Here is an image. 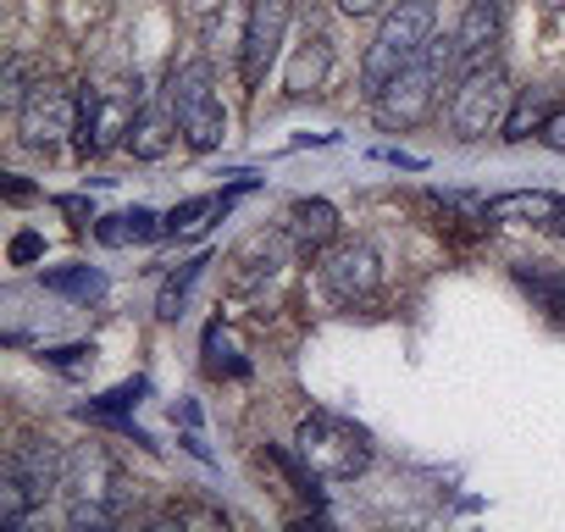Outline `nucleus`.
Returning a JSON list of instances; mask_svg holds the SVG:
<instances>
[{"label":"nucleus","mask_w":565,"mask_h":532,"mask_svg":"<svg viewBox=\"0 0 565 532\" xmlns=\"http://www.w3.org/2000/svg\"><path fill=\"white\" fill-rule=\"evenodd\" d=\"M150 526H156V532H167V526H200V532H222V526H227V515H222V510H211V504L178 499V504H167V510H161Z\"/></svg>","instance_id":"21"},{"label":"nucleus","mask_w":565,"mask_h":532,"mask_svg":"<svg viewBox=\"0 0 565 532\" xmlns=\"http://www.w3.org/2000/svg\"><path fill=\"white\" fill-rule=\"evenodd\" d=\"M73 123H78V95L62 89L56 78L29 84V95L18 100V134L29 150H56V139L73 134Z\"/></svg>","instance_id":"8"},{"label":"nucleus","mask_w":565,"mask_h":532,"mask_svg":"<svg viewBox=\"0 0 565 532\" xmlns=\"http://www.w3.org/2000/svg\"><path fill=\"white\" fill-rule=\"evenodd\" d=\"M156 233H167V216H156L150 205H128V211L95 222V238L111 244V249H117V244H150Z\"/></svg>","instance_id":"17"},{"label":"nucleus","mask_w":565,"mask_h":532,"mask_svg":"<svg viewBox=\"0 0 565 532\" xmlns=\"http://www.w3.org/2000/svg\"><path fill=\"white\" fill-rule=\"evenodd\" d=\"M45 289L62 295V300L89 306V300L106 295V273H100V266H56V273H45Z\"/></svg>","instance_id":"19"},{"label":"nucleus","mask_w":565,"mask_h":532,"mask_svg":"<svg viewBox=\"0 0 565 532\" xmlns=\"http://www.w3.org/2000/svg\"><path fill=\"white\" fill-rule=\"evenodd\" d=\"M537 139H543V145H548L554 156H565V106H559V111H554V117L543 123V134H537Z\"/></svg>","instance_id":"27"},{"label":"nucleus","mask_w":565,"mask_h":532,"mask_svg":"<svg viewBox=\"0 0 565 532\" xmlns=\"http://www.w3.org/2000/svg\"><path fill=\"white\" fill-rule=\"evenodd\" d=\"M62 499H67V526H117L128 515L134 488L100 444H84V449L67 455Z\"/></svg>","instance_id":"1"},{"label":"nucleus","mask_w":565,"mask_h":532,"mask_svg":"<svg viewBox=\"0 0 565 532\" xmlns=\"http://www.w3.org/2000/svg\"><path fill=\"white\" fill-rule=\"evenodd\" d=\"M227 205H233V194H194V200H183V205L167 211V233H194L200 216H222Z\"/></svg>","instance_id":"22"},{"label":"nucleus","mask_w":565,"mask_h":532,"mask_svg":"<svg viewBox=\"0 0 565 532\" xmlns=\"http://www.w3.org/2000/svg\"><path fill=\"white\" fill-rule=\"evenodd\" d=\"M205 366H211L216 377H222V372H227V377H244V361L233 355V344H227V328H222V322H211V328H205Z\"/></svg>","instance_id":"23"},{"label":"nucleus","mask_w":565,"mask_h":532,"mask_svg":"<svg viewBox=\"0 0 565 532\" xmlns=\"http://www.w3.org/2000/svg\"><path fill=\"white\" fill-rule=\"evenodd\" d=\"M488 216H493V222L554 227V216H559V194H548V189H510V194H493V200H488Z\"/></svg>","instance_id":"13"},{"label":"nucleus","mask_w":565,"mask_h":532,"mask_svg":"<svg viewBox=\"0 0 565 532\" xmlns=\"http://www.w3.org/2000/svg\"><path fill=\"white\" fill-rule=\"evenodd\" d=\"M295 455L322 477V482H350L372 466V433L355 427L350 416L333 411H311L295 433Z\"/></svg>","instance_id":"3"},{"label":"nucleus","mask_w":565,"mask_h":532,"mask_svg":"<svg viewBox=\"0 0 565 532\" xmlns=\"http://www.w3.org/2000/svg\"><path fill=\"white\" fill-rule=\"evenodd\" d=\"M499 29H504V0H471L460 29H455V51H460V67H477L488 62V51L499 45Z\"/></svg>","instance_id":"11"},{"label":"nucleus","mask_w":565,"mask_h":532,"mask_svg":"<svg viewBox=\"0 0 565 532\" xmlns=\"http://www.w3.org/2000/svg\"><path fill=\"white\" fill-rule=\"evenodd\" d=\"M7 466L23 477V488L34 493V504H45V499H56L62 493V482H67V455H62V444L56 438H23L12 455H7Z\"/></svg>","instance_id":"10"},{"label":"nucleus","mask_w":565,"mask_h":532,"mask_svg":"<svg viewBox=\"0 0 565 532\" xmlns=\"http://www.w3.org/2000/svg\"><path fill=\"white\" fill-rule=\"evenodd\" d=\"M543 7H548V12H565V0H543Z\"/></svg>","instance_id":"30"},{"label":"nucleus","mask_w":565,"mask_h":532,"mask_svg":"<svg viewBox=\"0 0 565 532\" xmlns=\"http://www.w3.org/2000/svg\"><path fill=\"white\" fill-rule=\"evenodd\" d=\"M139 394H145V377H134V383H117L106 400H95V405H84V416H95V422H106V416H117V411H134L139 405Z\"/></svg>","instance_id":"24"},{"label":"nucleus","mask_w":565,"mask_h":532,"mask_svg":"<svg viewBox=\"0 0 565 532\" xmlns=\"http://www.w3.org/2000/svg\"><path fill=\"white\" fill-rule=\"evenodd\" d=\"M289 244L300 249V255H322L328 244H339V211H333V200H295L289 205Z\"/></svg>","instance_id":"12"},{"label":"nucleus","mask_w":565,"mask_h":532,"mask_svg":"<svg viewBox=\"0 0 565 532\" xmlns=\"http://www.w3.org/2000/svg\"><path fill=\"white\" fill-rule=\"evenodd\" d=\"M559 106H554V89H543V84H532V89H521L515 100H510V111H504V139L510 145H521V139H532V134H543V123L554 117Z\"/></svg>","instance_id":"16"},{"label":"nucleus","mask_w":565,"mask_h":532,"mask_svg":"<svg viewBox=\"0 0 565 532\" xmlns=\"http://www.w3.org/2000/svg\"><path fill=\"white\" fill-rule=\"evenodd\" d=\"M510 111V73L499 62H477L460 73V84L449 89V128L455 139H488L493 128H504Z\"/></svg>","instance_id":"5"},{"label":"nucleus","mask_w":565,"mask_h":532,"mask_svg":"<svg viewBox=\"0 0 565 532\" xmlns=\"http://www.w3.org/2000/svg\"><path fill=\"white\" fill-rule=\"evenodd\" d=\"M433 23H438V7H433V0H394V7L383 12V29H377L366 62H361V84H366V95H377L399 67H411L416 56H427V45H433Z\"/></svg>","instance_id":"2"},{"label":"nucleus","mask_w":565,"mask_h":532,"mask_svg":"<svg viewBox=\"0 0 565 532\" xmlns=\"http://www.w3.org/2000/svg\"><path fill=\"white\" fill-rule=\"evenodd\" d=\"M289 18H295V0H249V23H244V89H260L277 51H282V34H289Z\"/></svg>","instance_id":"9"},{"label":"nucleus","mask_w":565,"mask_h":532,"mask_svg":"<svg viewBox=\"0 0 565 532\" xmlns=\"http://www.w3.org/2000/svg\"><path fill=\"white\" fill-rule=\"evenodd\" d=\"M40 255H45V238H40V233H18V238H12V260H18V266H29V260H40Z\"/></svg>","instance_id":"25"},{"label":"nucleus","mask_w":565,"mask_h":532,"mask_svg":"<svg viewBox=\"0 0 565 532\" xmlns=\"http://www.w3.org/2000/svg\"><path fill=\"white\" fill-rule=\"evenodd\" d=\"M322 289L339 306H366L383 289V255L366 238H339L322 249Z\"/></svg>","instance_id":"7"},{"label":"nucleus","mask_w":565,"mask_h":532,"mask_svg":"<svg viewBox=\"0 0 565 532\" xmlns=\"http://www.w3.org/2000/svg\"><path fill=\"white\" fill-rule=\"evenodd\" d=\"M89 355H95V344H73V350H51V361H56V366H84Z\"/></svg>","instance_id":"28"},{"label":"nucleus","mask_w":565,"mask_h":532,"mask_svg":"<svg viewBox=\"0 0 565 532\" xmlns=\"http://www.w3.org/2000/svg\"><path fill=\"white\" fill-rule=\"evenodd\" d=\"M205 266H211V260H205V255H194V260H183V266H178V273H167L161 300H156V317H161V322H178V317H183V300H189V289L200 284Z\"/></svg>","instance_id":"20"},{"label":"nucleus","mask_w":565,"mask_h":532,"mask_svg":"<svg viewBox=\"0 0 565 532\" xmlns=\"http://www.w3.org/2000/svg\"><path fill=\"white\" fill-rule=\"evenodd\" d=\"M167 100L178 111V134L189 139V150H216L227 139V111H222V95L205 62H183L167 84Z\"/></svg>","instance_id":"6"},{"label":"nucleus","mask_w":565,"mask_h":532,"mask_svg":"<svg viewBox=\"0 0 565 532\" xmlns=\"http://www.w3.org/2000/svg\"><path fill=\"white\" fill-rule=\"evenodd\" d=\"M328 73H333V40H328V34H311V40L295 51L282 89H289L295 100H306V95H317V89L328 84Z\"/></svg>","instance_id":"14"},{"label":"nucleus","mask_w":565,"mask_h":532,"mask_svg":"<svg viewBox=\"0 0 565 532\" xmlns=\"http://www.w3.org/2000/svg\"><path fill=\"white\" fill-rule=\"evenodd\" d=\"M139 117V78H122V84H84L78 89V123H73V150L89 161L100 156L106 145L128 139Z\"/></svg>","instance_id":"4"},{"label":"nucleus","mask_w":565,"mask_h":532,"mask_svg":"<svg viewBox=\"0 0 565 532\" xmlns=\"http://www.w3.org/2000/svg\"><path fill=\"white\" fill-rule=\"evenodd\" d=\"M554 233L565 238V200H559V216H554Z\"/></svg>","instance_id":"29"},{"label":"nucleus","mask_w":565,"mask_h":532,"mask_svg":"<svg viewBox=\"0 0 565 532\" xmlns=\"http://www.w3.org/2000/svg\"><path fill=\"white\" fill-rule=\"evenodd\" d=\"M388 7H394V0H339L344 18H383Z\"/></svg>","instance_id":"26"},{"label":"nucleus","mask_w":565,"mask_h":532,"mask_svg":"<svg viewBox=\"0 0 565 532\" xmlns=\"http://www.w3.org/2000/svg\"><path fill=\"white\" fill-rule=\"evenodd\" d=\"M172 128H178L172 100H167V106H139V117H134V128H128L122 145H128L139 161H161V156L172 150Z\"/></svg>","instance_id":"15"},{"label":"nucleus","mask_w":565,"mask_h":532,"mask_svg":"<svg viewBox=\"0 0 565 532\" xmlns=\"http://www.w3.org/2000/svg\"><path fill=\"white\" fill-rule=\"evenodd\" d=\"M515 284H521L548 317L565 322V273H559L554 260H515Z\"/></svg>","instance_id":"18"}]
</instances>
